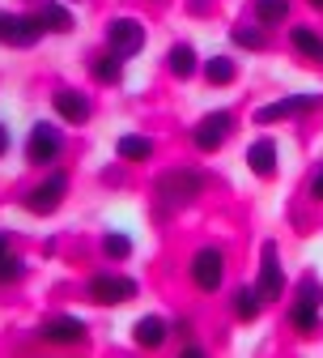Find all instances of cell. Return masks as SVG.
Returning a JSON list of instances; mask_svg holds the SVG:
<instances>
[{"label":"cell","mask_w":323,"mask_h":358,"mask_svg":"<svg viewBox=\"0 0 323 358\" xmlns=\"http://www.w3.org/2000/svg\"><path fill=\"white\" fill-rule=\"evenodd\" d=\"M103 252H107L111 260H123V256L132 252V243H128L123 235H107V239H103Z\"/></svg>","instance_id":"obj_24"},{"label":"cell","mask_w":323,"mask_h":358,"mask_svg":"<svg viewBox=\"0 0 323 358\" xmlns=\"http://www.w3.org/2000/svg\"><path fill=\"white\" fill-rule=\"evenodd\" d=\"M38 34H43V22H38V17L0 13V43H17V48H30Z\"/></svg>","instance_id":"obj_4"},{"label":"cell","mask_w":323,"mask_h":358,"mask_svg":"<svg viewBox=\"0 0 323 358\" xmlns=\"http://www.w3.org/2000/svg\"><path fill=\"white\" fill-rule=\"evenodd\" d=\"M310 196L323 201V171H315V179H310Z\"/></svg>","instance_id":"obj_28"},{"label":"cell","mask_w":323,"mask_h":358,"mask_svg":"<svg viewBox=\"0 0 323 358\" xmlns=\"http://www.w3.org/2000/svg\"><path fill=\"white\" fill-rule=\"evenodd\" d=\"M255 17L260 22H281V17H290V0H255Z\"/></svg>","instance_id":"obj_22"},{"label":"cell","mask_w":323,"mask_h":358,"mask_svg":"<svg viewBox=\"0 0 323 358\" xmlns=\"http://www.w3.org/2000/svg\"><path fill=\"white\" fill-rule=\"evenodd\" d=\"M94 77H98V81H111V85H115V81L123 77V69H119V56H103V60L94 64Z\"/></svg>","instance_id":"obj_23"},{"label":"cell","mask_w":323,"mask_h":358,"mask_svg":"<svg viewBox=\"0 0 323 358\" xmlns=\"http://www.w3.org/2000/svg\"><path fill=\"white\" fill-rule=\"evenodd\" d=\"M247 166H251L260 179H268V175L276 171V145H272V141H255V145L247 150Z\"/></svg>","instance_id":"obj_12"},{"label":"cell","mask_w":323,"mask_h":358,"mask_svg":"<svg viewBox=\"0 0 323 358\" xmlns=\"http://www.w3.org/2000/svg\"><path fill=\"white\" fill-rule=\"evenodd\" d=\"M9 260V235H0V264Z\"/></svg>","instance_id":"obj_29"},{"label":"cell","mask_w":323,"mask_h":358,"mask_svg":"<svg viewBox=\"0 0 323 358\" xmlns=\"http://www.w3.org/2000/svg\"><path fill=\"white\" fill-rule=\"evenodd\" d=\"M230 128H234V120H230L225 111H217V115H204L200 124H196V150H204V154H213L225 137H230Z\"/></svg>","instance_id":"obj_5"},{"label":"cell","mask_w":323,"mask_h":358,"mask_svg":"<svg viewBox=\"0 0 323 358\" xmlns=\"http://www.w3.org/2000/svg\"><path fill=\"white\" fill-rule=\"evenodd\" d=\"M204 77H209L213 85H230V81H234V60H225V56H213V60L204 64Z\"/></svg>","instance_id":"obj_20"},{"label":"cell","mask_w":323,"mask_h":358,"mask_svg":"<svg viewBox=\"0 0 323 358\" xmlns=\"http://www.w3.org/2000/svg\"><path fill=\"white\" fill-rule=\"evenodd\" d=\"M166 341V324L158 320V316H145L141 324H136V345H149V350H158Z\"/></svg>","instance_id":"obj_15"},{"label":"cell","mask_w":323,"mask_h":358,"mask_svg":"<svg viewBox=\"0 0 323 358\" xmlns=\"http://www.w3.org/2000/svg\"><path fill=\"white\" fill-rule=\"evenodd\" d=\"M43 337H47V341H64V345H73V341L85 337V329H81V320H73V316H56L52 324H43Z\"/></svg>","instance_id":"obj_11"},{"label":"cell","mask_w":323,"mask_h":358,"mask_svg":"<svg viewBox=\"0 0 323 358\" xmlns=\"http://www.w3.org/2000/svg\"><path fill=\"white\" fill-rule=\"evenodd\" d=\"M34 17L43 22V30H56V34L73 30V17H68V9H64V5H56V0H47V5H43Z\"/></svg>","instance_id":"obj_14"},{"label":"cell","mask_w":323,"mask_h":358,"mask_svg":"<svg viewBox=\"0 0 323 358\" xmlns=\"http://www.w3.org/2000/svg\"><path fill=\"white\" fill-rule=\"evenodd\" d=\"M56 111H60L68 124H85V120H89V103H85L81 94H73V90H60V94H56Z\"/></svg>","instance_id":"obj_13"},{"label":"cell","mask_w":323,"mask_h":358,"mask_svg":"<svg viewBox=\"0 0 323 358\" xmlns=\"http://www.w3.org/2000/svg\"><path fill=\"white\" fill-rule=\"evenodd\" d=\"M89 294H94V303H128L136 294V282L132 278H94L89 282Z\"/></svg>","instance_id":"obj_8"},{"label":"cell","mask_w":323,"mask_h":358,"mask_svg":"<svg viewBox=\"0 0 323 358\" xmlns=\"http://www.w3.org/2000/svg\"><path fill=\"white\" fill-rule=\"evenodd\" d=\"M153 154V141L149 137H119V158L128 162H145Z\"/></svg>","instance_id":"obj_18"},{"label":"cell","mask_w":323,"mask_h":358,"mask_svg":"<svg viewBox=\"0 0 323 358\" xmlns=\"http://www.w3.org/2000/svg\"><path fill=\"white\" fill-rule=\"evenodd\" d=\"M281 290H285V273H281V260H276V243H264L260 294H264V299H281Z\"/></svg>","instance_id":"obj_7"},{"label":"cell","mask_w":323,"mask_h":358,"mask_svg":"<svg viewBox=\"0 0 323 358\" xmlns=\"http://www.w3.org/2000/svg\"><path fill=\"white\" fill-rule=\"evenodd\" d=\"M64 188H68V179H64V175H52V179H43V184L26 196V205H30L34 213H52V209L64 201Z\"/></svg>","instance_id":"obj_9"},{"label":"cell","mask_w":323,"mask_h":358,"mask_svg":"<svg viewBox=\"0 0 323 358\" xmlns=\"http://www.w3.org/2000/svg\"><path fill=\"white\" fill-rule=\"evenodd\" d=\"M170 73H174V77H192V73H196V52L188 48V43L170 48Z\"/></svg>","instance_id":"obj_19"},{"label":"cell","mask_w":323,"mask_h":358,"mask_svg":"<svg viewBox=\"0 0 323 358\" xmlns=\"http://www.w3.org/2000/svg\"><path fill=\"white\" fill-rule=\"evenodd\" d=\"M315 103H323V99H310V94L281 99V103H268V107H260V111H255V120H260V124H276V120H290V115H298V111H310Z\"/></svg>","instance_id":"obj_10"},{"label":"cell","mask_w":323,"mask_h":358,"mask_svg":"<svg viewBox=\"0 0 323 358\" xmlns=\"http://www.w3.org/2000/svg\"><path fill=\"white\" fill-rule=\"evenodd\" d=\"M310 5H319V9H323V0H310Z\"/></svg>","instance_id":"obj_31"},{"label":"cell","mask_w":323,"mask_h":358,"mask_svg":"<svg viewBox=\"0 0 323 358\" xmlns=\"http://www.w3.org/2000/svg\"><path fill=\"white\" fill-rule=\"evenodd\" d=\"M298 299H302V303H315V307H319V303H323V286H319L315 278H306V282H302V294H298Z\"/></svg>","instance_id":"obj_25"},{"label":"cell","mask_w":323,"mask_h":358,"mask_svg":"<svg viewBox=\"0 0 323 358\" xmlns=\"http://www.w3.org/2000/svg\"><path fill=\"white\" fill-rule=\"evenodd\" d=\"M234 43H239V48H260V43H264V34H260V30H247V26H239V30H234Z\"/></svg>","instance_id":"obj_26"},{"label":"cell","mask_w":323,"mask_h":358,"mask_svg":"<svg viewBox=\"0 0 323 358\" xmlns=\"http://www.w3.org/2000/svg\"><path fill=\"white\" fill-rule=\"evenodd\" d=\"M196 192H200V175H196V171H170V175L162 179V196H166L170 205H188Z\"/></svg>","instance_id":"obj_6"},{"label":"cell","mask_w":323,"mask_h":358,"mask_svg":"<svg viewBox=\"0 0 323 358\" xmlns=\"http://www.w3.org/2000/svg\"><path fill=\"white\" fill-rule=\"evenodd\" d=\"M13 278H22V264H17V260L9 256L5 264H0V282H13Z\"/></svg>","instance_id":"obj_27"},{"label":"cell","mask_w":323,"mask_h":358,"mask_svg":"<svg viewBox=\"0 0 323 358\" xmlns=\"http://www.w3.org/2000/svg\"><path fill=\"white\" fill-rule=\"evenodd\" d=\"M294 48H298V52H302L306 60H319V64H323V38H319L315 30L298 26V30H294Z\"/></svg>","instance_id":"obj_16"},{"label":"cell","mask_w":323,"mask_h":358,"mask_svg":"<svg viewBox=\"0 0 323 358\" xmlns=\"http://www.w3.org/2000/svg\"><path fill=\"white\" fill-rule=\"evenodd\" d=\"M107 48H111L115 56H136V52L145 48V26L132 22V17L111 22V26H107Z\"/></svg>","instance_id":"obj_1"},{"label":"cell","mask_w":323,"mask_h":358,"mask_svg":"<svg viewBox=\"0 0 323 358\" xmlns=\"http://www.w3.org/2000/svg\"><path fill=\"white\" fill-rule=\"evenodd\" d=\"M290 320H294V329H298V333L306 337V333H315V329H319V307H315V303H302V299H298V307L290 311Z\"/></svg>","instance_id":"obj_17"},{"label":"cell","mask_w":323,"mask_h":358,"mask_svg":"<svg viewBox=\"0 0 323 358\" xmlns=\"http://www.w3.org/2000/svg\"><path fill=\"white\" fill-rule=\"evenodd\" d=\"M260 299H264V294H260V286H255V290H247V286H243V290L234 294V311H239L243 320H255V316H260Z\"/></svg>","instance_id":"obj_21"},{"label":"cell","mask_w":323,"mask_h":358,"mask_svg":"<svg viewBox=\"0 0 323 358\" xmlns=\"http://www.w3.org/2000/svg\"><path fill=\"white\" fill-rule=\"evenodd\" d=\"M26 158H30L34 166H43V162H56V158H60V132H56L52 124H34V132H30V145H26Z\"/></svg>","instance_id":"obj_3"},{"label":"cell","mask_w":323,"mask_h":358,"mask_svg":"<svg viewBox=\"0 0 323 358\" xmlns=\"http://www.w3.org/2000/svg\"><path fill=\"white\" fill-rule=\"evenodd\" d=\"M192 278H196V286L209 290V294L221 286V278H225V260H221L217 248H200V252H196V260H192Z\"/></svg>","instance_id":"obj_2"},{"label":"cell","mask_w":323,"mask_h":358,"mask_svg":"<svg viewBox=\"0 0 323 358\" xmlns=\"http://www.w3.org/2000/svg\"><path fill=\"white\" fill-rule=\"evenodd\" d=\"M9 150V132H5V124H0V154Z\"/></svg>","instance_id":"obj_30"}]
</instances>
